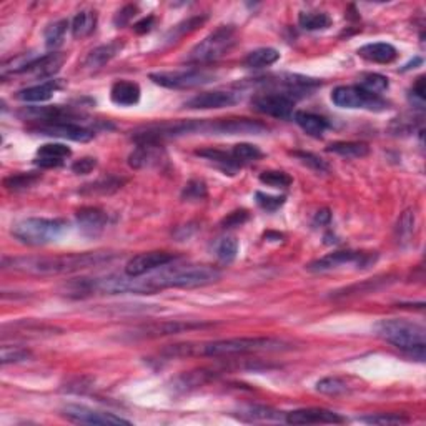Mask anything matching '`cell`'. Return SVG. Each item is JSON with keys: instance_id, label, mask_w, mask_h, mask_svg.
Returning <instances> with one entry per match:
<instances>
[{"instance_id": "cell-1", "label": "cell", "mask_w": 426, "mask_h": 426, "mask_svg": "<svg viewBox=\"0 0 426 426\" xmlns=\"http://www.w3.org/2000/svg\"><path fill=\"white\" fill-rule=\"evenodd\" d=\"M110 251H83V254H66L56 256H16V259H4L2 269L27 274L36 276L51 275H68L76 271L92 269L113 260Z\"/></svg>"}, {"instance_id": "cell-2", "label": "cell", "mask_w": 426, "mask_h": 426, "mask_svg": "<svg viewBox=\"0 0 426 426\" xmlns=\"http://www.w3.org/2000/svg\"><path fill=\"white\" fill-rule=\"evenodd\" d=\"M286 343L276 338L254 336V338H229L215 340L207 343H183L172 345L163 350V355L170 358H185V356H235L256 353V351H280L285 350Z\"/></svg>"}, {"instance_id": "cell-3", "label": "cell", "mask_w": 426, "mask_h": 426, "mask_svg": "<svg viewBox=\"0 0 426 426\" xmlns=\"http://www.w3.org/2000/svg\"><path fill=\"white\" fill-rule=\"evenodd\" d=\"M220 279V270L210 265H165L157 274L140 276V284L143 295H153L165 289H198Z\"/></svg>"}, {"instance_id": "cell-4", "label": "cell", "mask_w": 426, "mask_h": 426, "mask_svg": "<svg viewBox=\"0 0 426 426\" xmlns=\"http://www.w3.org/2000/svg\"><path fill=\"white\" fill-rule=\"evenodd\" d=\"M375 331L381 340L416 356L420 361L425 360L426 330L423 325L403 318H390L378 321Z\"/></svg>"}, {"instance_id": "cell-5", "label": "cell", "mask_w": 426, "mask_h": 426, "mask_svg": "<svg viewBox=\"0 0 426 426\" xmlns=\"http://www.w3.org/2000/svg\"><path fill=\"white\" fill-rule=\"evenodd\" d=\"M239 42V33L234 26H222L197 43L188 53L187 62L195 66H205L225 57Z\"/></svg>"}, {"instance_id": "cell-6", "label": "cell", "mask_w": 426, "mask_h": 426, "mask_svg": "<svg viewBox=\"0 0 426 426\" xmlns=\"http://www.w3.org/2000/svg\"><path fill=\"white\" fill-rule=\"evenodd\" d=\"M68 224L62 219H26L14 225L12 235L21 244L42 246L52 244L66 234Z\"/></svg>"}, {"instance_id": "cell-7", "label": "cell", "mask_w": 426, "mask_h": 426, "mask_svg": "<svg viewBox=\"0 0 426 426\" xmlns=\"http://www.w3.org/2000/svg\"><path fill=\"white\" fill-rule=\"evenodd\" d=\"M331 102L336 107L341 108H366V110L381 112L385 108H388L386 103L380 95H373V93L365 92L363 88L358 85H341L336 87L331 92Z\"/></svg>"}, {"instance_id": "cell-8", "label": "cell", "mask_w": 426, "mask_h": 426, "mask_svg": "<svg viewBox=\"0 0 426 426\" xmlns=\"http://www.w3.org/2000/svg\"><path fill=\"white\" fill-rule=\"evenodd\" d=\"M213 73L200 68L150 73V80L165 88H195L213 80Z\"/></svg>"}, {"instance_id": "cell-9", "label": "cell", "mask_w": 426, "mask_h": 426, "mask_svg": "<svg viewBox=\"0 0 426 426\" xmlns=\"http://www.w3.org/2000/svg\"><path fill=\"white\" fill-rule=\"evenodd\" d=\"M375 260L376 255L363 254V251H335V254L326 255L323 259L311 261L306 269L310 271H316V274L340 269V266L345 265H356L358 269H366V266L373 264Z\"/></svg>"}, {"instance_id": "cell-10", "label": "cell", "mask_w": 426, "mask_h": 426, "mask_svg": "<svg viewBox=\"0 0 426 426\" xmlns=\"http://www.w3.org/2000/svg\"><path fill=\"white\" fill-rule=\"evenodd\" d=\"M212 326V323L205 321H157V323L143 325L138 328H133L130 331V336L133 340H145V338H160V336L177 335L183 331L207 328Z\"/></svg>"}, {"instance_id": "cell-11", "label": "cell", "mask_w": 426, "mask_h": 426, "mask_svg": "<svg viewBox=\"0 0 426 426\" xmlns=\"http://www.w3.org/2000/svg\"><path fill=\"white\" fill-rule=\"evenodd\" d=\"M22 118L36 120L37 123H77L85 117V113L73 107L48 105V107H26L21 112Z\"/></svg>"}, {"instance_id": "cell-12", "label": "cell", "mask_w": 426, "mask_h": 426, "mask_svg": "<svg viewBox=\"0 0 426 426\" xmlns=\"http://www.w3.org/2000/svg\"><path fill=\"white\" fill-rule=\"evenodd\" d=\"M293 107L295 100H291L290 97L284 95V93L276 92L259 93V95H255L254 100H251V108H254V110L269 117L281 118V120L293 117Z\"/></svg>"}, {"instance_id": "cell-13", "label": "cell", "mask_w": 426, "mask_h": 426, "mask_svg": "<svg viewBox=\"0 0 426 426\" xmlns=\"http://www.w3.org/2000/svg\"><path fill=\"white\" fill-rule=\"evenodd\" d=\"M28 132L36 135H46L53 138H63V140L73 142H90L95 133L90 128L82 127L80 123H36L28 127Z\"/></svg>"}, {"instance_id": "cell-14", "label": "cell", "mask_w": 426, "mask_h": 426, "mask_svg": "<svg viewBox=\"0 0 426 426\" xmlns=\"http://www.w3.org/2000/svg\"><path fill=\"white\" fill-rule=\"evenodd\" d=\"M62 415L68 421L80 425H130V421L123 420L113 413H103V411L92 410L83 405H67L62 408Z\"/></svg>"}, {"instance_id": "cell-15", "label": "cell", "mask_w": 426, "mask_h": 426, "mask_svg": "<svg viewBox=\"0 0 426 426\" xmlns=\"http://www.w3.org/2000/svg\"><path fill=\"white\" fill-rule=\"evenodd\" d=\"M178 256L168 251H147V254H138L127 261L125 275L128 276H143L152 274V271L160 270L162 266L170 265Z\"/></svg>"}, {"instance_id": "cell-16", "label": "cell", "mask_w": 426, "mask_h": 426, "mask_svg": "<svg viewBox=\"0 0 426 426\" xmlns=\"http://www.w3.org/2000/svg\"><path fill=\"white\" fill-rule=\"evenodd\" d=\"M285 421L290 425H338L345 418L325 408H301L286 413Z\"/></svg>"}, {"instance_id": "cell-17", "label": "cell", "mask_w": 426, "mask_h": 426, "mask_svg": "<svg viewBox=\"0 0 426 426\" xmlns=\"http://www.w3.org/2000/svg\"><path fill=\"white\" fill-rule=\"evenodd\" d=\"M240 100V97L234 92L225 90H213V92H203L198 95L192 97L190 100L185 102L187 108L193 110H210V108H225L235 105Z\"/></svg>"}, {"instance_id": "cell-18", "label": "cell", "mask_w": 426, "mask_h": 426, "mask_svg": "<svg viewBox=\"0 0 426 426\" xmlns=\"http://www.w3.org/2000/svg\"><path fill=\"white\" fill-rule=\"evenodd\" d=\"M76 219L78 229L87 237L100 235L108 222L107 213L97 207H82L80 210H77Z\"/></svg>"}, {"instance_id": "cell-19", "label": "cell", "mask_w": 426, "mask_h": 426, "mask_svg": "<svg viewBox=\"0 0 426 426\" xmlns=\"http://www.w3.org/2000/svg\"><path fill=\"white\" fill-rule=\"evenodd\" d=\"M63 62H66V53H47V56L33 58L21 73H27V76H32L36 78H51L61 71Z\"/></svg>"}, {"instance_id": "cell-20", "label": "cell", "mask_w": 426, "mask_h": 426, "mask_svg": "<svg viewBox=\"0 0 426 426\" xmlns=\"http://www.w3.org/2000/svg\"><path fill=\"white\" fill-rule=\"evenodd\" d=\"M63 87H66V82L61 80V78H52V80L38 83V85L22 88V90L17 92L16 97L26 103H42L51 100Z\"/></svg>"}, {"instance_id": "cell-21", "label": "cell", "mask_w": 426, "mask_h": 426, "mask_svg": "<svg viewBox=\"0 0 426 426\" xmlns=\"http://www.w3.org/2000/svg\"><path fill=\"white\" fill-rule=\"evenodd\" d=\"M266 130V125L249 118H224V120H213V133H229V135H239V133H261Z\"/></svg>"}, {"instance_id": "cell-22", "label": "cell", "mask_w": 426, "mask_h": 426, "mask_svg": "<svg viewBox=\"0 0 426 426\" xmlns=\"http://www.w3.org/2000/svg\"><path fill=\"white\" fill-rule=\"evenodd\" d=\"M163 157V150L158 143H138L135 150L128 157V165L135 170L158 165Z\"/></svg>"}, {"instance_id": "cell-23", "label": "cell", "mask_w": 426, "mask_h": 426, "mask_svg": "<svg viewBox=\"0 0 426 426\" xmlns=\"http://www.w3.org/2000/svg\"><path fill=\"white\" fill-rule=\"evenodd\" d=\"M72 155V150L63 143H46L37 150L36 163L41 168H57Z\"/></svg>"}, {"instance_id": "cell-24", "label": "cell", "mask_w": 426, "mask_h": 426, "mask_svg": "<svg viewBox=\"0 0 426 426\" xmlns=\"http://www.w3.org/2000/svg\"><path fill=\"white\" fill-rule=\"evenodd\" d=\"M140 87L132 80H117L110 88V98L115 105L133 107L140 100Z\"/></svg>"}, {"instance_id": "cell-25", "label": "cell", "mask_w": 426, "mask_h": 426, "mask_svg": "<svg viewBox=\"0 0 426 426\" xmlns=\"http://www.w3.org/2000/svg\"><path fill=\"white\" fill-rule=\"evenodd\" d=\"M358 56L368 62L375 63H390L398 57V51L386 42H375L366 43V46L358 48Z\"/></svg>"}, {"instance_id": "cell-26", "label": "cell", "mask_w": 426, "mask_h": 426, "mask_svg": "<svg viewBox=\"0 0 426 426\" xmlns=\"http://www.w3.org/2000/svg\"><path fill=\"white\" fill-rule=\"evenodd\" d=\"M293 118L301 130L315 138H320L326 132V128L330 127V123L325 117H320L311 112H295Z\"/></svg>"}, {"instance_id": "cell-27", "label": "cell", "mask_w": 426, "mask_h": 426, "mask_svg": "<svg viewBox=\"0 0 426 426\" xmlns=\"http://www.w3.org/2000/svg\"><path fill=\"white\" fill-rule=\"evenodd\" d=\"M195 155L205 158V160L215 163L217 167L222 168L225 173H230V175H235L237 172L240 170V163L235 160V157L224 150H217V148H203V150H197Z\"/></svg>"}, {"instance_id": "cell-28", "label": "cell", "mask_w": 426, "mask_h": 426, "mask_svg": "<svg viewBox=\"0 0 426 426\" xmlns=\"http://www.w3.org/2000/svg\"><path fill=\"white\" fill-rule=\"evenodd\" d=\"M123 48V42L113 41L110 43H105V46H100L88 53L85 58V67L88 68H100L112 61L117 53H120Z\"/></svg>"}, {"instance_id": "cell-29", "label": "cell", "mask_w": 426, "mask_h": 426, "mask_svg": "<svg viewBox=\"0 0 426 426\" xmlns=\"http://www.w3.org/2000/svg\"><path fill=\"white\" fill-rule=\"evenodd\" d=\"M213 378H215V373H213V371H208V370L188 371V373L180 375L175 381H173V390L185 393V391H190V390L198 388V386H203Z\"/></svg>"}, {"instance_id": "cell-30", "label": "cell", "mask_w": 426, "mask_h": 426, "mask_svg": "<svg viewBox=\"0 0 426 426\" xmlns=\"http://www.w3.org/2000/svg\"><path fill=\"white\" fill-rule=\"evenodd\" d=\"M97 26V12L95 11H82L78 12L72 21V36L76 38L88 37L95 31Z\"/></svg>"}, {"instance_id": "cell-31", "label": "cell", "mask_w": 426, "mask_h": 426, "mask_svg": "<svg viewBox=\"0 0 426 426\" xmlns=\"http://www.w3.org/2000/svg\"><path fill=\"white\" fill-rule=\"evenodd\" d=\"M326 152L345 158H361L368 155L370 147L365 142H335L326 147Z\"/></svg>"}, {"instance_id": "cell-32", "label": "cell", "mask_w": 426, "mask_h": 426, "mask_svg": "<svg viewBox=\"0 0 426 426\" xmlns=\"http://www.w3.org/2000/svg\"><path fill=\"white\" fill-rule=\"evenodd\" d=\"M280 58V53L276 48L271 47H264V48H256V51L250 52L245 58V66L250 68H264V67H270Z\"/></svg>"}, {"instance_id": "cell-33", "label": "cell", "mask_w": 426, "mask_h": 426, "mask_svg": "<svg viewBox=\"0 0 426 426\" xmlns=\"http://www.w3.org/2000/svg\"><path fill=\"white\" fill-rule=\"evenodd\" d=\"M207 19H208L207 16H197V17H190V19H187V21H183V22H180V24H177V26L173 27L172 31L167 33L165 41H167L168 43L177 42L178 38L185 37V36H188V33L195 32L198 27H202L203 24L207 22Z\"/></svg>"}, {"instance_id": "cell-34", "label": "cell", "mask_w": 426, "mask_h": 426, "mask_svg": "<svg viewBox=\"0 0 426 426\" xmlns=\"http://www.w3.org/2000/svg\"><path fill=\"white\" fill-rule=\"evenodd\" d=\"M42 175L36 172H28V173H14L11 177L4 178V187L11 192H21V190H27L36 185V183L41 180Z\"/></svg>"}, {"instance_id": "cell-35", "label": "cell", "mask_w": 426, "mask_h": 426, "mask_svg": "<svg viewBox=\"0 0 426 426\" xmlns=\"http://www.w3.org/2000/svg\"><path fill=\"white\" fill-rule=\"evenodd\" d=\"M298 24L305 31H325L331 26V19L323 12H300Z\"/></svg>"}, {"instance_id": "cell-36", "label": "cell", "mask_w": 426, "mask_h": 426, "mask_svg": "<svg viewBox=\"0 0 426 426\" xmlns=\"http://www.w3.org/2000/svg\"><path fill=\"white\" fill-rule=\"evenodd\" d=\"M360 88H363L365 92L373 93V95H381V93L388 90L390 82L385 76L380 73H363L360 77Z\"/></svg>"}, {"instance_id": "cell-37", "label": "cell", "mask_w": 426, "mask_h": 426, "mask_svg": "<svg viewBox=\"0 0 426 426\" xmlns=\"http://www.w3.org/2000/svg\"><path fill=\"white\" fill-rule=\"evenodd\" d=\"M240 418L245 421H279L281 420L280 411H275L266 406H249L240 411Z\"/></svg>"}, {"instance_id": "cell-38", "label": "cell", "mask_w": 426, "mask_h": 426, "mask_svg": "<svg viewBox=\"0 0 426 426\" xmlns=\"http://www.w3.org/2000/svg\"><path fill=\"white\" fill-rule=\"evenodd\" d=\"M123 183H125V180H120V178L108 175L100 178V180L90 183V185L83 187L82 193H90V195H93V193H102V195H105V193L117 192Z\"/></svg>"}, {"instance_id": "cell-39", "label": "cell", "mask_w": 426, "mask_h": 426, "mask_svg": "<svg viewBox=\"0 0 426 426\" xmlns=\"http://www.w3.org/2000/svg\"><path fill=\"white\" fill-rule=\"evenodd\" d=\"M232 155L235 157V160L244 165V163H251L260 160L264 157V153L254 143H237V145L232 148Z\"/></svg>"}, {"instance_id": "cell-40", "label": "cell", "mask_w": 426, "mask_h": 426, "mask_svg": "<svg viewBox=\"0 0 426 426\" xmlns=\"http://www.w3.org/2000/svg\"><path fill=\"white\" fill-rule=\"evenodd\" d=\"M67 27H68V21H66V19L51 24V26L46 28V33H43V37H46V46L48 48H57L61 46L63 37H66Z\"/></svg>"}, {"instance_id": "cell-41", "label": "cell", "mask_w": 426, "mask_h": 426, "mask_svg": "<svg viewBox=\"0 0 426 426\" xmlns=\"http://www.w3.org/2000/svg\"><path fill=\"white\" fill-rule=\"evenodd\" d=\"M316 391H320V393L323 395L336 396L346 393V391H348V385H346V381L338 378V376H328V378L320 380L318 383H316Z\"/></svg>"}, {"instance_id": "cell-42", "label": "cell", "mask_w": 426, "mask_h": 426, "mask_svg": "<svg viewBox=\"0 0 426 426\" xmlns=\"http://www.w3.org/2000/svg\"><path fill=\"white\" fill-rule=\"evenodd\" d=\"M237 254H239V241L232 237L222 239L217 244V256L222 264H232L237 259Z\"/></svg>"}, {"instance_id": "cell-43", "label": "cell", "mask_w": 426, "mask_h": 426, "mask_svg": "<svg viewBox=\"0 0 426 426\" xmlns=\"http://www.w3.org/2000/svg\"><path fill=\"white\" fill-rule=\"evenodd\" d=\"M385 285V280H380V279H375V280H368V281H363V284H356V285H351L348 289L341 290V291H336V295H333L335 298H338V296H351V295H360V293H371V291L381 289V286Z\"/></svg>"}, {"instance_id": "cell-44", "label": "cell", "mask_w": 426, "mask_h": 426, "mask_svg": "<svg viewBox=\"0 0 426 426\" xmlns=\"http://www.w3.org/2000/svg\"><path fill=\"white\" fill-rule=\"evenodd\" d=\"M32 358V351L24 348V346H2V355H0V361L2 365L9 363H21Z\"/></svg>"}, {"instance_id": "cell-45", "label": "cell", "mask_w": 426, "mask_h": 426, "mask_svg": "<svg viewBox=\"0 0 426 426\" xmlns=\"http://www.w3.org/2000/svg\"><path fill=\"white\" fill-rule=\"evenodd\" d=\"M360 421H365V423L370 425H403L408 423L410 418L398 413H378L371 416H363V418H360Z\"/></svg>"}, {"instance_id": "cell-46", "label": "cell", "mask_w": 426, "mask_h": 426, "mask_svg": "<svg viewBox=\"0 0 426 426\" xmlns=\"http://www.w3.org/2000/svg\"><path fill=\"white\" fill-rule=\"evenodd\" d=\"M260 182L265 183V185L274 187V188H286L291 185V177L286 175L285 172L279 170H269L260 173Z\"/></svg>"}, {"instance_id": "cell-47", "label": "cell", "mask_w": 426, "mask_h": 426, "mask_svg": "<svg viewBox=\"0 0 426 426\" xmlns=\"http://www.w3.org/2000/svg\"><path fill=\"white\" fill-rule=\"evenodd\" d=\"M207 185L203 180H190L183 188L182 192V198L188 202H198L203 200L207 197Z\"/></svg>"}, {"instance_id": "cell-48", "label": "cell", "mask_w": 426, "mask_h": 426, "mask_svg": "<svg viewBox=\"0 0 426 426\" xmlns=\"http://www.w3.org/2000/svg\"><path fill=\"white\" fill-rule=\"evenodd\" d=\"M293 155L298 158L301 163H305L306 167H310L311 170L315 172H328V165H326L325 160H321L320 157L313 155V153H306V152H293Z\"/></svg>"}, {"instance_id": "cell-49", "label": "cell", "mask_w": 426, "mask_h": 426, "mask_svg": "<svg viewBox=\"0 0 426 426\" xmlns=\"http://www.w3.org/2000/svg\"><path fill=\"white\" fill-rule=\"evenodd\" d=\"M256 203L264 208L266 212H275L285 203V197H274V195H266V193L256 192L255 193Z\"/></svg>"}, {"instance_id": "cell-50", "label": "cell", "mask_w": 426, "mask_h": 426, "mask_svg": "<svg viewBox=\"0 0 426 426\" xmlns=\"http://www.w3.org/2000/svg\"><path fill=\"white\" fill-rule=\"evenodd\" d=\"M425 92H426L425 90V77H418L416 78L413 88H411V92H410V102L415 103V107L423 108L425 100H426Z\"/></svg>"}, {"instance_id": "cell-51", "label": "cell", "mask_w": 426, "mask_h": 426, "mask_svg": "<svg viewBox=\"0 0 426 426\" xmlns=\"http://www.w3.org/2000/svg\"><path fill=\"white\" fill-rule=\"evenodd\" d=\"M249 219H250V215L246 210H235V212L229 213V215L222 220V227H224V229H235V227L244 225Z\"/></svg>"}, {"instance_id": "cell-52", "label": "cell", "mask_w": 426, "mask_h": 426, "mask_svg": "<svg viewBox=\"0 0 426 426\" xmlns=\"http://www.w3.org/2000/svg\"><path fill=\"white\" fill-rule=\"evenodd\" d=\"M97 158L95 157H82L72 163V172L77 175H87L92 170L97 168Z\"/></svg>"}, {"instance_id": "cell-53", "label": "cell", "mask_w": 426, "mask_h": 426, "mask_svg": "<svg viewBox=\"0 0 426 426\" xmlns=\"http://www.w3.org/2000/svg\"><path fill=\"white\" fill-rule=\"evenodd\" d=\"M137 14H138V7L132 6L130 4V6H125L115 14V17H113V24H115V27H118V28L125 27L127 24H130V21L137 16Z\"/></svg>"}, {"instance_id": "cell-54", "label": "cell", "mask_w": 426, "mask_h": 426, "mask_svg": "<svg viewBox=\"0 0 426 426\" xmlns=\"http://www.w3.org/2000/svg\"><path fill=\"white\" fill-rule=\"evenodd\" d=\"M155 27V17L153 16H148V17H145V19H142L140 22H137L135 26H133V32L135 33H147V32H150L152 28Z\"/></svg>"}, {"instance_id": "cell-55", "label": "cell", "mask_w": 426, "mask_h": 426, "mask_svg": "<svg viewBox=\"0 0 426 426\" xmlns=\"http://www.w3.org/2000/svg\"><path fill=\"white\" fill-rule=\"evenodd\" d=\"M330 220H331V213H330L328 208H323V210H320L315 217V224L316 225H318V224L320 225H326V224H330Z\"/></svg>"}]
</instances>
